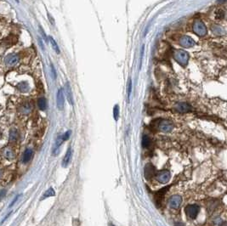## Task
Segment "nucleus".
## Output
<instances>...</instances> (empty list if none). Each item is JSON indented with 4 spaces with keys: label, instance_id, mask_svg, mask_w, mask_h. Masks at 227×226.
Instances as JSON below:
<instances>
[{
    "label": "nucleus",
    "instance_id": "nucleus-9",
    "mask_svg": "<svg viewBox=\"0 0 227 226\" xmlns=\"http://www.w3.org/2000/svg\"><path fill=\"white\" fill-rule=\"evenodd\" d=\"M56 104H57V107L59 110H63L64 105H65V98H64V93L61 89H60L56 94Z\"/></svg>",
    "mask_w": 227,
    "mask_h": 226
},
{
    "label": "nucleus",
    "instance_id": "nucleus-4",
    "mask_svg": "<svg viewBox=\"0 0 227 226\" xmlns=\"http://www.w3.org/2000/svg\"><path fill=\"white\" fill-rule=\"evenodd\" d=\"M157 128L163 133H169L174 128V124L168 120H160L157 124Z\"/></svg>",
    "mask_w": 227,
    "mask_h": 226
},
{
    "label": "nucleus",
    "instance_id": "nucleus-38",
    "mask_svg": "<svg viewBox=\"0 0 227 226\" xmlns=\"http://www.w3.org/2000/svg\"><path fill=\"white\" fill-rule=\"evenodd\" d=\"M16 2H19V1H18V0H16Z\"/></svg>",
    "mask_w": 227,
    "mask_h": 226
},
{
    "label": "nucleus",
    "instance_id": "nucleus-13",
    "mask_svg": "<svg viewBox=\"0 0 227 226\" xmlns=\"http://www.w3.org/2000/svg\"><path fill=\"white\" fill-rule=\"evenodd\" d=\"M72 150L71 148H69L67 150V151L65 153V156L63 158V161H62V166L64 167H67L68 164L70 163V161H71V159H72Z\"/></svg>",
    "mask_w": 227,
    "mask_h": 226
},
{
    "label": "nucleus",
    "instance_id": "nucleus-22",
    "mask_svg": "<svg viewBox=\"0 0 227 226\" xmlns=\"http://www.w3.org/2000/svg\"><path fill=\"white\" fill-rule=\"evenodd\" d=\"M62 142H63L62 137H61V136L58 137V138H57V139H56V145H55V148H54V153H55V154L58 153V151H59L60 146V145L62 144Z\"/></svg>",
    "mask_w": 227,
    "mask_h": 226
},
{
    "label": "nucleus",
    "instance_id": "nucleus-11",
    "mask_svg": "<svg viewBox=\"0 0 227 226\" xmlns=\"http://www.w3.org/2000/svg\"><path fill=\"white\" fill-rule=\"evenodd\" d=\"M144 171H145V178L147 179V180H150L152 179L154 175L156 174V169L154 166H152V164H146L145 166V168H144Z\"/></svg>",
    "mask_w": 227,
    "mask_h": 226
},
{
    "label": "nucleus",
    "instance_id": "nucleus-12",
    "mask_svg": "<svg viewBox=\"0 0 227 226\" xmlns=\"http://www.w3.org/2000/svg\"><path fill=\"white\" fill-rule=\"evenodd\" d=\"M169 187H170V186H168L167 188L164 187V188H162V190H160L159 191H157L155 194V201L156 202H157V206L161 205V201H162V199L164 197V195L166 194V192L168 191V190Z\"/></svg>",
    "mask_w": 227,
    "mask_h": 226
},
{
    "label": "nucleus",
    "instance_id": "nucleus-14",
    "mask_svg": "<svg viewBox=\"0 0 227 226\" xmlns=\"http://www.w3.org/2000/svg\"><path fill=\"white\" fill-rule=\"evenodd\" d=\"M32 155H33V151L30 148H27L24 152L23 154V156H22V162L23 163H27L28 161H30L32 157Z\"/></svg>",
    "mask_w": 227,
    "mask_h": 226
},
{
    "label": "nucleus",
    "instance_id": "nucleus-30",
    "mask_svg": "<svg viewBox=\"0 0 227 226\" xmlns=\"http://www.w3.org/2000/svg\"><path fill=\"white\" fill-rule=\"evenodd\" d=\"M5 195H6V190H0V200H2L5 196Z\"/></svg>",
    "mask_w": 227,
    "mask_h": 226
},
{
    "label": "nucleus",
    "instance_id": "nucleus-27",
    "mask_svg": "<svg viewBox=\"0 0 227 226\" xmlns=\"http://www.w3.org/2000/svg\"><path fill=\"white\" fill-rule=\"evenodd\" d=\"M131 91H132V81H131V79H129L128 84V99L130 98Z\"/></svg>",
    "mask_w": 227,
    "mask_h": 226
},
{
    "label": "nucleus",
    "instance_id": "nucleus-19",
    "mask_svg": "<svg viewBox=\"0 0 227 226\" xmlns=\"http://www.w3.org/2000/svg\"><path fill=\"white\" fill-rule=\"evenodd\" d=\"M225 17V11L224 9H219L216 12H215V18L217 19L218 21H221Z\"/></svg>",
    "mask_w": 227,
    "mask_h": 226
},
{
    "label": "nucleus",
    "instance_id": "nucleus-10",
    "mask_svg": "<svg viewBox=\"0 0 227 226\" xmlns=\"http://www.w3.org/2000/svg\"><path fill=\"white\" fill-rule=\"evenodd\" d=\"M18 61L19 56L16 54H9L4 59L5 65H8V66H13V65H16V63H18Z\"/></svg>",
    "mask_w": 227,
    "mask_h": 226
},
{
    "label": "nucleus",
    "instance_id": "nucleus-31",
    "mask_svg": "<svg viewBox=\"0 0 227 226\" xmlns=\"http://www.w3.org/2000/svg\"><path fill=\"white\" fill-rule=\"evenodd\" d=\"M51 71H52V75H53L54 79H56V71H55V68H54L53 65H51Z\"/></svg>",
    "mask_w": 227,
    "mask_h": 226
},
{
    "label": "nucleus",
    "instance_id": "nucleus-7",
    "mask_svg": "<svg viewBox=\"0 0 227 226\" xmlns=\"http://www.w3.org/2000/svg\"><path fill=\"white\" fill-rule=\"evenodd\" d=\"M179 43L184 48H191V47L195 45L194 40L191 37H189V36H186V35H184V36L181 37L180 40H179Z\"/></svg>",
    "mask_w": 227,
    "mask_h": 226
},
{
    "label": "nucleus",
    "instance_id": "nucleus-29",
    "mask_svg": "<svg viewBox=\"0 0 227 226\" xmlns=\"http://www.w3.org/2000/svg\"><path fill=\"white\" fill-rule=\"evenodd\" d=\"M70 134H71V131H67L66 133L63 135L62 137V139H63V141H65V140H67V139H69V137H70Z\"/></svg>",
    "mask_w": 227,
    "mask_h": 226
},
{
    "label": "nucleus",
    "instance_id": "nucleus-32",
    "mask_svg": "<svg viewBox=\"0 0 227 226\" xmlns=\"http://www.w3.org/2000/svg\"><path fill=\"white\" fill-rule=\"evenodd\" d=\"M19 197H20V195H18V196H16V198H15V200H14V201H13L12 202H11V203H10V205H9V208H11V207H12L13 205L15 204V203H16V201H18V198H19Z\"/></svg>",
    "mask_w": 227,
    "mask_h": 226
},
{
    "label": "nucleus",
    "instance_id": "nucleus-25",
    "mask_svg": "<svg viewBox=\"0 0 227 226\" xmlns=\"http://www.w3.org/2000/svg\"><path fill=\"white\" fill-rule=\"evenodd\" d=\"M50 43H51V44H52V46H53L54 50H56V52L57 53V54H60L59 47H58V45H57V44H56V42L55 41V39H54L52 37H50Z\"/></svg>",
    "mask_w": 227,
    "mask_h": 226
},
{
    "label": "nucleus",
    "instance_id": "nucleus-24",
    "mask_svg": "<svg viewBox=\"0 0 227 226\" xmlns=\"http://www.w3.org/2000/svg\"><path fill=\"white\" fill-rule=\"evenodd\" d=\"M4 156L9 160H12L13 158H14V153H13L11 150H9V149H7V150L4 151Z\"/></svg>",
    "mask_w": 227,
    "mask_h": 226
},
{
    "label": "nucleus",
    "instance_id": "nucleus-28",
    "mask_svg": "<svg viewBox=\"0 0 227 226\" xmlns=\"http://www.w3.org/2000/svg\"><path fill=\"white\" fill-rule=\"evenodd\" d=\"M144 45L141 48V51H140V68L141 67L142 65V60H143V55H144Z\"/></svg>",
    "mask_w": 227,
    "mask_h": 226
},
{
    "label": "nucleus",
    "instance_id": "nucleus-17",
    "mask_svg": "<svg viewBox=\"0 0 227 226\" xmlns=\"http://www.w3.org/2000/svg\"><path fill=\"white\" fill-rule=\"evenodd\" d=\"M17 89H18L21 92H22V93L27 92L28 89H29V85H28L27 82H26V81L21 82V83L17 85Z\"/></svg>",
    "mask_w": 227,
    "mask_h": 226
},
{
    "label": "nucleus",
    "instance_id": "nucleus-23",
    "mask_svg": "<svg viewBox=\"0 0 227 226\" xmlns=\"http://www.w3.org/2000/svg\"><path fill=\"white\" fill-rule=\"evenodd\" d=\"M151 146V139L147 135H144L142 138V146L144 148H148Z\"/></svg>",
    "mask_w": 227,
    "mask_h": 226
},
{
    "label": "nucleus",
    "instance_id": "nucleus-18",
    "mask_svg": "<svg viewBox=\"0 0 227 226\" xmlns=\"http://www.w3.org/2000/svg\"><path fill=\"white\" fill-rule=\"evenodd\" d=\"M31 111V105L30 103H25L21 106V109H20V112L22 113H24V114H27L29 112Z\"/></svg>",
    "mask_w": 227,
    "mask_h": 226
},
{
    "label": "nucleus",
    "instance_id": "nucleus-26",
    "mask_svg": "<svg viewBox=\"0 0 227 226\" xmlns=\"http://www.w3.org/2000/svg\"><path fill=\"white\" fill-rule=\"evenodd\" d=\"M113 115H114V118L115 120H118V117H119V106L116 105L114 106V110H113Z\"/></svg>",
    "mask_w": 227,
    "mask_h": 226
},
{
    "label": "nucleus",
    "instance_id": "nucleus-2",
    "mask_svg": "<svg viewBox=\"0 0 227 226\" xmlns=\"http://www.w3.org/2000/svg\"><path fill=\"white\" fill-rule=\"evenodd\" d=\"M192 30L195 32V34L199 37H203L207 34V27H206L205 24L200 20H196L193 22Z\"/></svg>",
    "mask_w": 227,
    "mask_h": 226
},
{
    "label": "nucleus",
    "instance_id": "nucleus-21",
    "mask_svg": "<svg viewBox=\"0 0 227 226\" xmlns=\"http://www.w3.org/2000/svg\"><path fill=\"white\" fill-rule=\"evenodd\" d=\"M55 195H56V192H55V190H53V188H50L48 190H46V191L44 192V194L43 195V196L41 197V200H44V199L47 198V197L54 196Z\"/></svg>",
    "mask_w": 227,
    "mask_h": 226
},
{
    "label": "nucleus",
    "instance_id": "nucleus-34",
    "mask_svg": "<svg viewBox=\"0 0 227 226\" xmlns=\"http://www.w3.org/2000/svg\"><path fill=\"white\" fill-rule=\"evenodd\" d=\"M226 0H218V2L219 3H224V2H225Z\"/></svg>",
    "mask_w": 227,
    "mask_h": 226
},
{
    "label": "nucleus",
    "instance_id": "nucleus-15",
    "mask_svg": "<svg viewBox=\"0 0 227 226\" xmlns=\"http://www.w3.org/2000/svg\"><path fill=\"white\" fill-rule=\"evenodd\" d=\"M65 92H66V96H67V99H68L70 105H73V97H72V89H71V87H70L68 83H66V84H65Z\"/></svg>",
    "mask_w": 227,
    "mask_h": 226
},
{
    "label": "nucleus",
    "instance_id": "nucleus-37",
    "mask_svg": "<svg viewBox=\"0 0 227 226\" xmlns=\"http://www.w3.org/2000/svg\"><path fill=\"white\" fill-rule=\"evenodd\" d=\"M1 177H2V171L0 170V178H1Z\"/></svg>",
    "mask_w": 227,
    "mask_h": 226
},
{
    "label": "nucleus",
    "instance_id": "nucleus-36",
    "mask_svg": "<svg viewBox=\"0 0 227 226\" xmlns=\"http://www.w3.org/2000/svg\"><path fill=\"white\" fill-rule=\"evenodd\" d=\"M108 226H115V225H114V224H113L110 223V224H109V225H108Z\"/></svg>",
    "mask_w": 227,
    "mask_h": 226
},
{
    "label": "nucleus",
    "instance_id": "nucleus-35",
    "mask_svg": "<svg viewBox=\"0 0 227 226\" xmlns=\"http://www.w3.org/2000/svg\"><path fill=\"white\" fill-rule=\"evenodd\" d=\"M220 226H227L226 222H223V224H221Z\"/></svg>",
    "mask_w": 227,
    "mask_h": 226
},
{
    "label": "nucleus",
    "instance_id": "nucleus-20",
    "mask_svg": "<svg viewBox=\"0 0 227 226\" xmlns=\"http://www.w3.org/2000/svg\"><path fill=\"white\" fill-rule=\"evenodd\" d=\"M19 138V133L16 129H11L9 133V140L10 141H16V139Z\"/></svg>",
    "mask_w": 227,
    "mask_h": 226
},
{
    "label": "nucleus",
    "instance_id": "nucleus-33",
    "mask_svg": "<svg viewBox=\"0 0 227 226\" xmlns=\"http://www.w3.org/2000/svg\"><path fill=\"white\" fill-rule=\"evenodd\" d=\"M174 226H185L182 223H175Z\"/></svg>",
    "mask_w": 227,
    "mask_h": 226
},
{
    "label": "nucleus",
    "instance_id": "nucleus-5",
    "mask_svg": "<svg viewBox=\"0 0 227 226\" xmlns=\"http://www.w3.org/2000/svg\"><path fill=\"white\" fill-rule=\"evenodd\" d=\"M156 179L161 184H166L170 180V173L168 170H162L156 174Z\"/></svg>",
    "mask_w": 227,
    "mask_h": 226
},
{
    "label": "nucleus",
    "instance_id": "nucleus-3",
    "mask_svg": "<svg viewBox=\"0 0 227 226\" xmlns=\"http://www.w3.org/2000/svg\"><path fill=\"white\" fill-rule=\"evenodd\" d=\"M200 208L199 206L197 205H188L185 208V211H186V214L188 216L189 219H195L197 215H198V213H199Z\"/></svg>",
    "mask_w": 227,
    "mask_h": 226
},
{
    "label": "nucleus",
    "instance_id": "nucleus-1",
    "mask_svg": "<svg viewBox=\"0 0 227 226\" xmlns=\"http://www.w3.org/2000/svg\"><path fill=\"white\" fill-rule=\"evenodd\" d=\"M174 57L175 60L180 64V65H186L188 60H189V55L186 51L183 50H175L174 53Z\"/></svg>",
    "mask_w": 227,
    "mask_h": 226
},
{
    "label": "nucleus",
    "instance_id": "nucleus-8",
    "mask_svg": "<svg viewBox=\"0 0 227 226\" xmlns=\"http://www.w3.org/2000/svg\"><path fill=\"white\" fill-rule=\"evenodd\" d=\"M174 110L180 113H186V112H191L192 108L188 103L186 102H179L177 103L174 106Z\"/></svg>",
    "mask_w": 227,
    "mask_h": 226
},
{
    "label": "nucleus",
    "instance_id": "nucleus-6",
    "mask_svg": "<svg viewBox=\"0 0 227 226\" xmlns=\"http://www.w3.org/2000/svg\"><path fill=\"white\" fill-rule=\"evenodd\" d=\"M181 202H182V199L178 195H172L171 197L168 199V206L173 209H177L180 208Z\"/></svg>",
    "mask_w": 227,
    "mask_h": 226
},
{
    "label": "nucleus",
    "instance_id": "nucleus-16",
    "mask_svg": "<svg viewBox=\"0 0 227 226\" xmlns=\"http://www.w3.org/2000/svg\"><path fill=\"white\" fill-rule=\"evenodd\" d=\"M37 106H38V108L41 111H45L47 109L46 99L44 98V97H42V98H39L37 99Z\"/></svg>",
    "mask_w": 227,
    "mask_h": 226
}]
</instances>
